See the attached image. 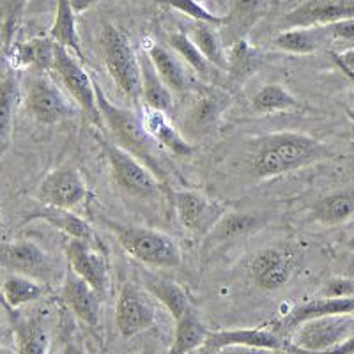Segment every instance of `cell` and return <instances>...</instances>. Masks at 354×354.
Listing matches in <instances>:
<instances>
[{
	"label": "cell",
	"mask_w": 354,
	"mask_h": 354,
	"mask_svg": "<svg viewBox=\"0 0 354 354\" xmlns=\"http://www.w3.org/2000/svg\"><path fill=\"white\" fill-rule=\"evenodd\" d=\"M333 156L322 142L301 133L280 131L259 138L250 169L257 179L282 176Z\"/></svg>",
	"instance_id": "obj_1"
},
{
	"label": "cell",
	"mask_w": 354,
	"mask_h": 354,
	"mask_svg": "<svg viewBox=\"0 0 354 354\" xmlns=\"http://www.w3.org/2000/svg\"><path fill=\"white\" fill-rule=\"evenodd\" d=\"M94 88H96V101L101 119L105 121L106 128L115 137L117 145H121L122 149L137 156L160 179V183H165L169 174H167L165 163L161 160L160 145L145 129L142 115L115 105L96 82H94Z\"/></svg>",
	"instance_id": "obj_2"
},
{
	"label": "cell",
	"mask_w": 354,
	"mask_h": 354,
	"mask_svg": "<svg viewBox=\"0 0 354 354\" xmlns=\"http://www.w3.org/2000/svg\"><path fill=\"white\" fill-rule=\"evenodd\" d=\"M105 223L115 234V239L126 254L135 261L154 268H177L181 264V250L167 234L149 227L121 225L112 220H105Z\"/></svg>",
	"instance_id": "obj_3"
},
{
	"label": "cell",
	"mask_w": 354,
	"mask_h": 354,
	"mask_svg": "<svg viewBox=\"0 0 354 354\" xmlns=\"http://www.w3.org/2000/svg\"><path fill=\"white\" fill-rule=\"evenodd\" d=\"M101 50L105 59L106 71L110 73L117 87L133 101H142V71L140 57L135 53L124 32L115 25L105 21L101 28Z\"/></svg>",
	"instance_id": "obj_4"
},
{
	"label": "cell",
	"mask_w": 354,
	"mask_h": 354,
	"mask_svg": "<svg viewBox=\"0 0 354 354\" xmlns=\"http://www.w3.org/2000/svg\"><path fill=\"white\" fill-rule=\"evenodd\" d=\"M354 335V315L337 314L310 319L290 331V346L305 354H322Z\"/></svg>",
	"instance_id": "obj_5"
},
{
	"label": "cell",
	"mask_w": 354,
	"mask_h": 354,
	"mask_svg": "<svg viewBox=\"0 0 354 354\" xmlns=\"http://www.w3.org/2000/svg\"><path fill=\"white\" fill-rule=\"evenodd\" d=\"M25 109L37 122L59 124L75 115V106L53 80L43 75L30 77L25 84Z\"/></svg>",
	"instance_id": "obj_6"
},
{
	"label": "cell",
	"mask_w": 354,
	"mask_h": 354,
	"mask_svg": "<svg viewBox=\"0 0 354 354\" xmlns=\"http://www.w3.org/2000/svg\"><path fill=\"white\" fill-rule=\"evenodd\" d=\"M101 147L109 158L113 179L122 189L135 197H153L160 192V179L137 156L109 140H101Z\"/></svg>",
	"instance_id": "obj_7"
},
{
	"label": "cell",
	"mask_w": 354,
	"mask_h": 354,
	"mask_svg": "<svg viewBox=\"0 0 354 354\" xmlns=\"http://www.w3.org/2000/svg\"><path fill=\"white\" fill-rule=\"evenodd\" d=\"M53 71L61 77L62 84L68 88L71 97L77 101L80 109L84 110L85 115L94 122L101 124V113L97 109L96 101V88H94V80L88 77L84 66L77 61V57L73 55L68 48L55 43V61H53Z\"/></svg>",
	"instance_id": "obj_8"
},
{
	"label": "cell",
	"mask_w": 354,
	"mask_h": 354,
	"mask_svg": "<svg viewBox=\"0 0 354 354\" xmlns=\"http://www.w3.org/2000/svg\"><path fill=\"white\" fill-rule=\"evenodd\" d=\"M0 268L48 283L55 277V264L39 245L28 239L0 245Z\"/></svg>",
	"instance_id": "obj_9"
},
{
	"label": "cell",
	"mask_w": 354,
	"mask_h": 354,
	"mask_svg": "<svg viewBox=\"0 0 354 354\" xmlns=\"http://www.w3.org/2000/svg\"><path fill=\"white\" fill-rule=\"evenodd\" d=\"M154 321H156V312L147 294L135 283H124L115 306V326L121 337L131 338L149 330Z\"/></svg>",
	"instance_id": "obj_10"
},
{
	"label": "cell",
	"mask_w": 354,
	"mask_h": 354,
	"mask_svg": "<svg viewBox=\"0 0 354 354\" xmlns=\"http://www.w3.org/2000/svg\"><path fill=\"white\" fill-rule=\"evenodd\" d=\"M87 194L88 189L78 170L71 167H62V169L52 170L44 177L37 188L36 197L44 205L73 209L87 198Z\"/></svg>",
	"instance_id": "obj_11"
},
{
	"label": "cell",
	"mask_w": 354,
	"mask_h": 354,
	"mask_svg": "<svg viewBox=\"0 0 354 354\" xmlns=\"http://www.w3.org/2000/svg\"><path fill=\"white\" fill-rule=\"evenodd\" d=\"M66 257L73 273L84 278L88 286L97 290L101 298L106 296L110 289L109 264L105 255L93 248V243L69 238L66 243Z\"/></svg>",
	"instance_id": "obj_12"
},
{
	"label": "cell",
	"mask_w": 354,
	"mask_h": 354,
	"mask_svg": "<svg viewBox=\"0 0 354 354\" xmlns=\"http://www.w3.org/2000/svg\"><path fill=\"white\" fill-rule=\"evenodd\" d=\"M174 202H176V213L181 225L189 232L201 234V236L209 234L220 218L225 214V209L221 205L195 189L177 192Z\"/></svg>",
	"instance_id": "obj_13"
},
{
	"label": "cell",
	"mask_w": 354,
	"mask_h": 354,
	"mask_svg": "<svg viewBox=\"0 0 354 354\" xmlns=\"http://www.w3.org/2000/svg\"><path fill=\"white\" fill-rule=\"evenodd\" d=\"M349 18H354V0H305L283 17L282 25L286 28L324 27Z\"/></svg>",
	"instance_id": "obj_14"
},
{
	"label": "cell",
	"mask_w": 354,
	"mask_h": 354,
	"mask_svg": "<svg viewBox=\"0 0 354 354\" xmlns=\"http://www.w3.org/2000/svg\"><path fill=\"white\" fill-rule=\"evenodd\" d=\"M294 271V255L289 248H264L250 262V273L264 290L282 289Z\"/></svg>",
	"instance_id": "obj_15"
},
{
	"label": "cell",
	"mask_w": 354,
	"mask_h": 354,
	"mask_svg": "<svg viewBox=\"0 0 354 354\" xmlns=\"http://www.w3.org/2000/svg\"><path fill=\"white\" fill-rule=\"evenodd\" d=\"M62 299L73 310L84 324L88 328H97L101 321V296L96 289L88 286L84 278L75 274H68L62 286Z\"/></svg>",
	"instance_id": "obj_16"
},
{
	"label": "cell",
	"mask_w": 354,
	"mask_h": 354,
	"mask_svg": "<svg viewBox=\"0 0 354 354\" xmlns=\"http://www.w3.org/2000/svg\"><path fill=\"white\" fill-rule=\"evenodd\" d=\"M227 105H229V96L225 93L207 91L201 94L186 115V131L197 137L211 133L220 122Z\"/></svg>",
	"instance_id": "obj_17"
},
{
	"label": "cell",
	"mask_w": 354,
	"mask_h": 354,
	"mask_svg": "<svg viewBox=\"0 0 354 354\" xmlns=\"http://www.w3.org/2000/svg\"><path fill=\"white\" fill-rule=\"evenodd\" d=\"M337 314H354V296H344V298H330L322 296L317 299L301 303L294 306L286 319L282 326L286 330L292 331L294 328L299 326L301 322L310 321V319L324 317V315H337Z\"/></svg>",
	"instance_id": "obj_18"
},
{
	"label": "cell",
	"mask_w": 354,
	"mask_h": 354,
	"mask_svg": "<svg viewBox=\"0 0 354 354\" xmlns=\"http://www.w3.org/2000/svg\"><path fill=\"white\" fill-rule=\"evenodd\" d=\"M207 344L220 349L225 346H252L262 349L283 351V342L280 335L262 328H243V330H221L207 333Z\"/></svg>",
	"instance_id": "obj_19"
},
{
	"label": "cell",
	"mask_w": 354,
	"mask_h": 354,
	"mask_svg": "<svg viewBox=\"0 0 354 354\" xmlns=\"http://www.w3.org/2000/svg\"><path fill=\"white\" fill-rule=\"evenodd\" d=\"M142 121H144L145 129L149 131V135L156 140L160 147L170 151L176 156H189L194 153L192 144L186 140L183 133L177 131V128L170 122L167 113L147 109L142 113Z\"/></svg>",
	"instance_id": "obj_20"
},
{
	"label": "cell",
	"mask_w": 354,
	"mask_h": 354,
	"mask_svg": "<svg viewBox=\"0 0 354 354\" xmlns=\"http://www.w3.org/2000/svg\"><path fill=\"white\" fill-rule=\"evenodd\" d=\"M12 68H34L41 71L53 69L55 61V41L52 37H34L27 43L12 44L8 50Z\"/></svg>",
	"instance_id": "obj_21"
},
{
	"label": "cell",
	"mask_w": 354,
	"mask_h": 354,
	"mask_svg": "<svg viewBox=\"0 0 354 354\" xmlns=\"http://www.w3.org/2000/svg\"><path fill=\"white\" fill-rule=\"evenodd\" d=\"M30 220H41L44 223L52 225L53 229L64 232L68 238L73 239H82V241L94 243L93 229L88 227V223L85 220H82L78 214L73 213L71 209H62V207H53V205H44L41 209H37L36 213L28 214L27 221Z\"/></svg>",
	"instance_id": "obj_22"
},
{
	"label": "cell",
	"mask_w": 354,
	"mask_h": 354,
	"mask_svg": "<svg viewBox=\"0 0 354 354\" xmlns=\"http://www.w3.org/2000/svg\"><path fill=\"white\" fill-rule=\"evenodd\" d=\"M145 290L156 298L161 305L165 306L167 312L172 315L174 321H181L189 312V301L185 289L174 280L156 277V274H145L144 277Z\"/></svg>",
	"instance_id": "obj_23"
},
{
	"label": "cell",
	"mask_w": 354,
	"mask_h": 354,
	"mask_svg": "<svg viewBox=\"0 0 354 354\" xmlns=\"http://www.w3.org/2000/svg\"><path fill=\"white\" fill-rule=\"evenodd\" d=\"M140 71H142V101L147 109L158 110V112L169 113L174 106L172 91L161 80L156 68L153 66L147 53L140 55Z\"/></svg>",
	"instance_id": "obj_24"
},
{
	"label": "cell",
	"mask_w": 354,
	"mask_h": 354,
	"mask_svg": "<svg viewBox=\"0 0 354 354\" xmlns=\"http://www.w3.org/2000/svg\"><path fill=\"white\" fill-rule=\"evenodd\" d=\"M145 53L156 68L161 80L165 82L167 87L172 93H183L189 87L188 71H186L185 64L170 50H167L165 46H160V44H149L145 48Z\"/></svg>",
	"instance_id": "obj_25"
},
{
	"label": "cell",
	"mask_w": 354,
	"mask_h": 354,
	"mask_svg": "<svg viewBox=\"0 0 354 354\" xmlns=\"http://www.w3.org/2000/svg\"><path fill=\"white\" fill-rule=\"evenodd\" d=\"M330 39L324 27H294L286 28L274 37V46L296 55H308L321 48Z\"/></svg>",
	"instance_id": "obj_26"
},
{
	"label": "cell",
	"mask_w": 354,
	"mask_h": 354,
	"mask_svg": "<svg viewBox=\"0 0 354 354\" xmlns=\"http://www.w3.org/2000/svg\"><path fill=\"white\" fill-rule=\"evenodd\" d=\"M77 12L73 11L71 2L69 0H57L55 9V20H53L52 28H50V37L57 44H61L69 52H73L78 59L84 57L82 53L80 36L77 30Z\"/></svg>",
	"instance_id": "obj_27"
},
{
	"label": "cell",
	"mask_w": 354,
	"mask_h": 354,
	"mask_svg": "<svg viewBox=\"0 0 354 354\" xmlns=\"http://www.w3.org/2000/svg\"><path fill=\"white\" fill-rule=\"evenodd\" d=\"M262 225H264V221L259 216H254V214L225 213L209 232V241L214 243V245L236 241V239L246 238L250 234H254L255 230L261 229Z\"/></svg>",
	"instance_id": "obj_28"
},
{
	"label": "cell",
	"mask_w": 354,
	"mask_h": 354,
	"mask_svg": "<svg viewBox=\"0 0 354 354\" xmlns=\"http://www.w3.org/2000/svg\"><path fill=\"white\" fill-rule=\"evenodd\" d=\"M50 337L43 321L27 317L15 326V353L17 354H48Z\"/></svg>",
	"instance_id": "obj_29"
},
{
	"label": "cell",
	"mask_w": 354,
	"mask_h": 354,
	"mask_svg": "<svg viewBox=\"0 0 354 354\" xmlns=\"http://www.w3.org/2000/svg\"><path fill=\"white\" fill-rule=\"evenodd\" d=\"M18 100H20V82L17 73L9 71L0 80V153L8 147L11 138Z\"/></svg>",
	"instance_id": "obj_30"
},
{
	"label": "cell",
	"mask_w": 354,
	"mask_h": 354,
	"mask_svg": "<svg viewBox=\"0 0 354 354\" xmlns=\"http://www.w3.org/2000/svg\"><path fill=\"white\" fill-rule=\"evenodd\" d=\"M44 294H46V283L20 273L9 274L2 283V296L11 308L30 305L43 298Z\"/></svg>",
	"instance_id": "obj_31"
},
{
	"label": "cell",
	"mask_w": 354,
	"mask_h": 354,
	"mask_svg": "<svg viewBox=\"0 0 354 354\" xmlns=\"http://www.w3.org/2000/svg\"><path fill=\"white\" fill-rule=\"evenodd\" d=\"M314 218L324 225H338L354 214V188L337 192L315 202Z\"/></svg>",
	"instance_id": "obj_32"
},
{
	"label": "cell",
	"mask_w": 354,
	"mask_h": 354,
	"mask_svg": "<svg viewBox=\"0 0 354 354\" xmlns=\"http://www.w3.org/2000/svg\"><path fill=\"white\" fill-rule=\"evenodd\" d=\"M209 330L198 321L197 315L189 310L188 314L176 322V335H174V342L167 354H189L194 349L207 340Z\"/></svg>",
	"instance_id": "obj_33"
},
{
	"label": "cell",
	"mask_w": 354,
	"mask_h": 354,
	"mask_svg": "<svg viewBox=\"0 0 354 354\" xmlns=\"http://www.w3.org/2000/svg\"><path fill=\"white\" fill-rule=\"evenodd\" d=\"M189 39L194 41L195 46L202 52V55L209 61L211 66L225 69L227 68V53L223 52L220 36L213 28V25L197 21L189 27L188 30Z\"/></svg>",
	"instance_id": "obj_34"
},
{
	"label": "cell",
	"mask_w": 354,
	"mask_h": 354,
	"mask_svg": "<svg viewBox=\"0 0 354 354\" xmlns=\"http://www.w3.org/2000/svg\"><path fill=\"white\" fill-rule=\"evenodd\" d=\"M252 105L259 113L287 112L298 106V100L280 84H268L259 88L252 100Z\"/></svg>",
	"instance_id": "obj_35"
},
{
	"label": "cell",
	"mask_w": 354,
	"mask_h": 354,
	"mask_svg": "<svg viewBox=\"0 0 354 354\" xmlns=\"http://www.w3.org/2000/svg\"><path fill=\"white\" fill-rule=\"evenodd\" d=\"M261 2L262 0H234L232 11L229 17H225V24H223L229 36H232V43L245 39L250 27L257 20Z\"/></svg>",
	"instance_id": "obj_36"
},
{
	"label": "cell",
	"mask_w": 354,
	"mask_h": 354,
	"mask_svg": "<svg viewBox=\"0 0 354 354\" xmlns=\"http://www.w3.org/2000/svg\"><path fill=\"white\" fill-rule=\"evenodd\" d=\"M259 64H261V57L245 39L232 43L230 53L227 55V68L230 69L234 78L238 80L248 78L259 68Z\"/></svg>",
	"instance_id": "obj_37"
},
{
	"label": "cell",
	"mask_w": 354,
	"mask_h": 354,
	"mask_svg": "<svg viewBox=\"0 0 354 354\" xmlns=\"http://www.w3.org/2000/svg\"><path fill=\"white\" fill-rule=\"evenodd\" d=\"M169 43L174 48V52L179 53L183 61L189 66L192 69H195L197 73H201L202 77H207L211 71L209 61L202 55L201 50L195 46V43L189 39L188 34L185 32H174L169 36Z\"/></svg>",
	"instance_id": "obj_38"
},
{
	"label": "cell",
	"mask_w": 354,
	"mask_h": 354,
	"mask_svg": "<svg viewBox=\"0 0 354 354\" xmlns=\"http://www.w3.org/2000/svg\"><path fill=\"white\" fill-rule=\"evenodd\" d=\"M158 4L169 6V8L176 9V11L183 12L186 17H189L195 21H202V24L209 25H223L225 24V17L214 15L209 9L204 8L197 0H156Z\"/></svg>",
	"instance_id": "obj_39"
},
{
	"label": "cell",
	"mask_w": 354,
	"mask_h": 354,
	"mask_svg": "<svg viewBox=\"0 0 354 354\" xmlns=\"http://www.w3.org/2000/svg\"><path fill=\"white\" fill-rule=\"evenodd\" d=\"M28 0H0V18H2V37H4V46L9 50L12 46V36L17 30V25L20 21L21 12Z\"/></svg>",
	"instance_id": "obj_40"
},
{
	"label": "cell",
	"mask_w": 354,
	"mask_h": 354,
	"mask_svg": "<svg viewBox=\"0 0 354 354\" xmlns=\"http://www.w3.org/2000/svg\"><path fill=\"white\" fill-rule=\"evenodd\" d=\"M328 37L338 41H354V18L349 20H340L335 24L324 25Z\"/></svg>",
	"instance_id": "obj_41"
},
{
	"label": "cell",
	"mask_w": 354,
	"mask_h": 354,
	"mask_svg": "<svg viewBox=\"0 0 354 354\" xmlns=\"http://www.w3.org/2000/svg\"><path fill=\"white\" fill-rule=\"evenodd\" d=\"M324 296L330 298H344V296H353V286L344 278H333L324 289Z\"/></svg>",
	"instance_id": "obj_42"
},
{
	"label": "cell",
	"mask_w": 354,
	"mask_h": 354,
	"mask_svg": "<svg viewBox=\"0 0 354 354\" xmlns=\"http://www.w3.org/2000/svg\"><path fill=\"white\" fill-rule=\"evenodd\" d=\"M216 354H286L283 351H273V349H262V347H252V346H225L220 347Z\"/></svg>",
	"instance_id": "obj_43"
},
{
	"label": "cell",
	"mask_w": 354,
	"mask_h": 354,
	"mask_svg": "<svg viewBox=\"0 0 354 354\" xmlns=\"http://www.w3.org/2000/svg\"><path fill=\"white\" fill-rule=\"evenodd\" d=\"M335 62L340 66L344 73H346L347 77L353 78L354 82V48L353 50H346L344 53H338V55H333Z\"/></svg>",
	"instance_id": "obj_44"
},
{
	"label": "cell",
	"mask_w": 354,
	"mask_h": 354,
	"mask_svg": "<svg viewBox=\"0 0 354 354\" xmlns=\"http://www.w3.org/2000/svg\"><path fill=\"white\" fill-rule=\"evenodd\" d=\"M322 354H354V335H351L346 342H342L340 346L333 347V349L326 351Z\"/></svg>",
	"instance_id": "obj_45"
},
{
	"label": "cell",
	"mask_w": 354,
	"mask_h": 354,
	"mask_svg": "<svg viewBox=\"0 0 354 354\" xmlns=\"http://www.w3.org/2000/svg\"><path fill=\"white\" fill-rule=\"evenodd\" d=\"M69 2H71L73 11L78 15V12H84L93 8V6H96L100 0H69Z\"/></svg>",
	"instance_id": "obj_46"
},
{
	"label": "cell",
	"mask_w": 354,
	"mask_h": 354,
	"mask_svg": "<svg viewBox=\"0 0 354 354\" xmlns=\"http://www.w3.org/2000/svg\"><path fill=\"white\" fill-rule=\"evenodd\" d=\"M61 354H87V353H85L84 347L78 346L77 342H69V344H66Z\"/></svg>",
	"instance_id": "obj_47"
},
{
	"label": "cell",
	"mask_w": 354,
	"mask_h": 354,
	"mask_svg": "<svg viewBox=\"0 0 354 354\" xmlns=\"http://www.w3.org/2000/svg\"><path fill=\"white\" fill-rule=\"evenodd\" d=\"M216 351L218 349H214V347L211 346V344L204 342V344H202V346H198L197 349H194L189 354H216Z\"/></svg>",
	"instance_id": "obj_48"
},
{
	"label": "cell",
	"mask_w": 354,
	"mask_h": 354,
	"mask_svg": "<svg viewBox=\"0 0 354 354\" xmlns=\"http://www.w3.org/2000/svg\"><path fill=\"white\" fill-rule=\"evenodd\" d=\"M347 246H349V248L353 250V252H354V236H353V238L349 239V241H347Z\"/></svg>",
	"instance_id": "obj_49"
},
{
	"label": "cell",
	"mask_w": 354,
	"mask_h": 354,
	"mask_svg": "<svg viewBox=\"0 0 354 354\" xmlns=\"http://www.w3.org/2000/svg\"><path fill=\"white\" fill-rule=\"evenodd\" d=\"M0 340H2V324H0Z\"/></svg>",
	"instance_id": "obj_50"
},
{
	"label": "cell",
	"mask_w": 354,
	"mask_h": 354,
	"mask_svg": "<svg viewBox=\"0 0 354 354\" xmlns=\"http://www.w3.org/2000/svg\"><path fill=\"white\" fill-rule=\"evenodd\" d=\"M0 354H2V353H0Z\"/></svg>",
	"instance_id": "obj_51"
}]
</instances>
